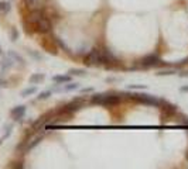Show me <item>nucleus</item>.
I'll return each instance as SVG.
<instances>
[{
	"instance_id": "1",
	"label": "nucleus",
	"mask_w": 188,
	"mask_h": 169,
	"mask_svg": "<svg viewBox=\"0 0 188 169\" xmlns=\"http://www.w3.org/2000/svg\"><path fill=\"white\" fill-rule=\"evenodd\" d=\"M83 64L87 66H93L98 64H103V55H102V49L101 48H93L91 49V52L85 56Z\"/></svg>"
},
{
	"instance_id": "2",
	"label": "nucleus",
	"mask_w": 188,
	"mask_h": 169,
	"mask_svg": "<svg viewBox=\"0 0 188 169\" xmlns=\"http://www.w3.org/2000/svg\"><path fill=\"white\" fill-rule=\"evenodd\" d=\"M132 96L136 99V100H139L140 103H143V105L154 106V107L161 106V101H163V100H160V99L154 97V96H150V95H132Z\"/></svg>"
},
{
	"instance_id": "3",
	"label": "nucleus",
	"mask_w": 188,
	"mask_h": 169,
	"mask_svg": "<svg viewBox=\"0 0 188 169\" xmlns=\"http://www.w3.org/2000/svg\"><path fill=\"white\" fill-rule=\"evenodd\" d=\"M34 25H35V31H37V33H41V34H45L51 30V23H49V20L45 19L44 16L34 23Z\"/></svg>"
},
{
	"instance_id": "4",
	"label": "nucleus",
	"mask_w": 188,
	"mask_h": 169,
	"mask_svg": "<svg viewBox=\"0 0 188 169\" xmlns=\"http://www.w3.org/2000/svg\"><path fill=\"white\" fill-rule=\"evenodd\" d=\"M160 64V58H158L157 54H150V55L144 56L142 59V65L144 68H150V66H154V65Z\"/></svg>"
},
{
	"instance_id": "5",
	"label": "nucleus",
	"mask_w": 188,
	"mask_h": 169,
	"mask_svg": "<svg viewBox=\"0 0 188 169\" xmlns=\"http://www.w3.org/2000/svg\"><path fill=\"white\" fill-rule=\"evenodd\" d=\"M82 105H83V100H82V99H77V100L71 101L69 105L65 106V107H64V111H65V113H74V111L79 110V109L82 107Z\"/></svg>"
},
{
	"instance_id": "6",
	"label": "nucleus",
	"mask_w": 188,
	"mask_h": 169,
	"mask_svg": "<svg viewBox=\"0 0 188 169\" xmlns=\"http://www.w3.org/2000/svg\"><path fill=\"white\" fill-rule=\"evenodd\" d=\"M10 113H12V117L14 118L16 121L21 120L23 117H24V114H26V106H17V107L12 109Z\"/></svg>"
},
{
	"instance_id": "7",
	"label": "nucleus",
	"mask_w": 188,
	"mask_h": 169,
	"mask_svg": "<svg viewBox=\"0 0 188 169\" xmlns=\"http://www.w3.org/2000/svg\"><path fill=\"white\" fill-rule=\"evenodd\" d=\"M120 101V97L119 96H105L103 95V99H102L101 105L102 106H115Z\"/></svg>"
},
{
	"instance_id": "8",
	"label": "nucleus",
	"mask_w": 188,
	"mask_h": 169,
	"mask_svg": "<svg viewBox=\"0 0 188 169\" xmlns=\"http://www.w3.org/2000/svg\"><path fill=\"white\" fill-rule=\"evenodd\" d=\"M163 113L166 117H170V116H174L177 113V107L173 105H168V103H164L163 101Z\"/></svg>"
},
{
	"instance_id": "9",
	"label": "nucleus",
	"mask_w": 188,
	"mask_h": 169,
	"mask_svg": "<svg viewBox=\"0 0 188 169\" xmlns=\"http://www.w3.org/2000/svg\"><path fill=\"white\" fill-rule=\"evenodd\" d=\"M53 80L55 83H65L71 80V76H67V75H57V76H53Z\"/></svg>"
},
{
	"instance_id": "10",
	"label": "nucleus",
	"mask_w": 188,
	"mask_h": 169,
	"mask_svg": "<svg viewBox=\"0 0 188 169\" xmlns=\"http://www.w3.org/2000/svg\"><path fill=\"white\" fill-rule=\"evenodd\" d=\"M43 17V13H41V10H35L34 9L33 11H31V14H30V21L31 23H35L38 19H41Z\"/></svg>"
},
{
	"instance_id": "11",
	"label": "nucleus",
	"mask_w": 188,
	"mask_h": 169,
	"mask_svg": "<svg viewBox=\"0 0 188 169\" xmlns=\"http://www.w3.org/2000/svg\"><path fill=\"white\" fill-rule=\"evenodd\" d=\"M44 78L45 76H44L43 73H34L30 76V83H40L44 80Z\"/></svg>"
},
{
	"instance_id": "12",
	"label": "nucleus",
	"mask_w": 188,
	"mask_h": 169,
	"mask_svg": "<svg viewBox=\"0 0 188 169\" xmlns=\"http://www.w3.org/2000/svg\"><path fill=\"white\" fill-rule=\"evenodd\" d=\"M24 3H26V6H27L28 9L34 10V9H37V7H38V4L41 3V0H24Z\"/></svg>"
},
{
	"instance_id": "13",
	"label": "nucleus",
	"mask_w": 188,
	"mask_h": 169,
	"mask_svg": "<svg viewBox=\"0 0 188 169\" xmlns=\"http://www.w3.org/2000/svg\"><path fill=\"white\" fill-rule=\"evenodd\" d=\"M35 92H37V87H35V86L27 87V89H24V90L21 92V96H23V97H27V96H30V95H34Z\"/></svg>"
},
{
	"instance_id": "14",
	"label": "nucleus",
	"mask_w": 188,
	"mask_h": 169,
	"mask_svg": "<svg viewBox=\"0 0 188 169\" xmlns=\"http://www.w3.org/2000/svg\"><path fill=\"white\" fill-rule=\"evenodd\" d=\"M45 120H47V118H40V120L35 121V123L33 124V130H34V131H38L41 127H44V124H45Z\"/></svg>"
},
{
	"instance_id": "15",
	"label": "nucleus",
	"mask_w": 188,
	"mask_h": 169,
	"mask_svg": "<svg viewBox=\"0 0 188 169\" xmlns=\"http://www.w3.org/2000/svg\"><path fill=\"white\" fill-rule=\"evenodd\" d=\"M41 140H43V138H41V137H35V138H34V140H33V141H31V142H30V144H28V145H27V151H30V149H33V148H34V147H35V145H38V144H40V142H41Z\"/></svg>"
},
{
	"instance_id": "16",
	"label": "nucleus",
	"mask_w": 188,
	"mask_h": 169,
	"mask_svg": "<svg viewBox=\"0 0 188 169\" xmlns=\"http://www.w3.org/2000/svg\"><path fill=\"white\" fill-rule=\"evenodd\" d=\"M9 56H10V58H12V59H16V61H17V62H20V64H24V61H23V58L19 55V54H16L14 51H9Z\"/></svg>"
},
{
	"instance_id": "17",
	"label": "nucleus",
	"mask_w": 188,
	"mask_h": 169,
	"mask_svg": "<svg viewBox=\"0 0 188 169\" xmlns=\"http://www.w3.org/2000/svg\"><path fill=\"white\" fill-rule=\"evenodd\" d=\"M10 10V4L7 2H0V13H7Z\"/></svg>"
},
{
	"instance_id": "18",
	"label": "nucleus",
	"mask_w": 188,
	"mask_h": 169,
	"mask_svg": "<svg viewBox=\"0 0 188 169\" xmlns=\"http://www.w3.org/2000/svg\"><path fill=\"white\" fill-rule=\"evenodd\" d=\"M102 99H103V95H93L92 99H91V101H92L93 105H101Z\"/></svg>"
},
{
	"instance_id": "19",
	"label": "nucleus",
	"mask_w": 188,
	"mask_h": 169,
	"mask_svg": "<svg viewBox=\"0 0 188 169\" xmlns=\"http://www.w3.org/2000/svg\"><path fill=\"white\" fill-rule=\"evenodd\" d=\"M75 89H78V83H69V85L62 87V90H65V92H71V90H75Z\"/></svg>"
},
{
	"instance_id": "20",
	"label": "nucleus",
	"mask_w": 188,
	"mask_h": 169,
	"mask_svg": "<svg viewBox=\"0 0 188 169\" xmlns=\"http://www.w3.org/2000/svg\"><path fill=\"white\" fill-rule=\"evenodd\" d=\"M12 66V58L10 56H6V58H3V69L6 71L7 68Z\"/></svg>"
},
{
	"instance_id": "21",
	"label": "nucleus",
	"mask_w": 188,
	"mask_h": 169,
	"mask_svg": "<svg viewBox=\"0 0 188 169\" xmlns=\"http://www.w3.org/2000/svg\"><path fill=\"white\" fill-rule=\"evenodd\" d=\"M69 73H71V75H77V76H83L87 72L83 71V69H71V71H69Z\"/></svg>"
},
{
	"instance_id": "22",
	"label": "nucleus",
	"mask_w": 188,
	"mask_h": 169,
	"mask_svg": "<svg viewBox=\"0 0 188 169\" xmlns=\"http://www.w3.org/2000/svg\"><path fill=\"white\" fill-rule=\"evenodd\" d=\"M49 96H51V90H47V92H43L40 93V96H38V100H45V99H48Z\"/></svg>"
},
{
	"instance_id": "23",
	"label": "nucleus",
	"mask_w": 188,
	"mask_h": 169,
	"mask_svg": "<svg viewBox=\"0 0 188 169\" xmlns=\"http://www.w3.org/2000/svg\"><path fill=\"white\" fill-rule=\"evenodd\" d=\"M17 37H19V33H17L16 28H13V30H12V41H16V40H17Z\"/></svg>"
},
{
	"instance_id": "24",
	"label": "nucleus",
	"mask_w": 188,
	"mask_h": 169,
	"mask_svg": "<svg viewBox=\"0 0 188 169\" xmlns=\"http://www.w3.org/2000/svg\"><path fill=\"white\" fill-rule=\"evenodd\" d=\"M176 73V71H161L158 72L157 75H160V76H164V75H174Z\"/></svg>"
},
{
	"instance_id": "25",
	"label": "nucleus",
	"mask_w": 188,
	"mask_h": 169,
	"mask_svg": "<svg viewBox=\"0 0 188 169\" xmlns=\"http://www.w3.org/2000/svg\"><path fill=\"white\" fill-rule=\"evenodd\" d=\"M144 85H129V89H144Z\"/></svg>"
},
{
	"instance_id": "26",
	"label": "nucleus",
	"mask_w": 188,
	"mask_h": 169,
	"mask_svg": "<svg viewBox=\"0 0 188 169\" xmlns=\"http://www.w3.org/2000/svg\"><path fill=\"white\" fill-rule=\"evenodd\" d=\"M88 92H92V89H91V87H88V89H82V93H88Z\"/></svg>"
},
{
	"instance_id": "27",
	"label": "nucleus",
	"mask_w": 188,
	"mask_h": 169,
	"mask_svg": "<svg viewBox=\"0 0 188 169\" xmlns=\"http://www.w3.org/2000/svg\"><path fill=\"white\" fill-rule=\"evenodd\" d=\"M180 90H181V92H188V86H182Z\"/></svg>"
},
{
	"instance_id": "28",
	"label": "nucleus",
	"mask_w": 188,
	"mask_h": 169,
	"mask_svg": "<svg viewBox=\"0 0 188 169\" xmlns=\"http://www.w3.org/2000/svg\"><path fill=\"white\" fill-rule=\"evenodd\" d=\"M2 142H3V140H0V145H2Z\"/></svg>"
},
{
	"instance_id": "29",
	"label": "nucleus",
	"mask_w": 188,
	"mask_h": 169,
	"mask_svg": "<svg viewBox=\"0 0 188 169\" xmlns=\"http://www.w3.org/2000/svg\"><path fill=\"white\" fill-rule=\"evenodd\" d=\"M0 83H3V80H0Z\"/></svg>"
},
{
	"instance_id": "30",
	"label": "nucleus",
	"mask_w": 188,
	"mask_h": 169,
	"mask_svg": "<svg viewBox=\"0 0 188 169\" xmlns=\"http://www.w3.org/2000/svg\"><path fill=\"white\" fill-rule=\"evenodd\" d=\"M187 158H188V152H187Z\"/></svg>"
},
{
	"instance_id": "31",
	"label": "nucleus",
	"mask_w": 188,
	"mask_h": 169,
	"mask_svg": "<svg viewBox=\"0 0 188 169\" xmlns=\"http://www.w3.org/2000/svg\"><path fill=\"white\" fill-rule=\"evenodd\" d=\"M0 52H2V48H0Z\"/></svg>"
}]
</instances>
